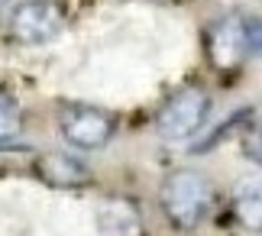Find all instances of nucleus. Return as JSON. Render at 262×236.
Returning a JSON list of instances; mask_svg holds the SVG:
<instances>
[{
	"label": "nucleus",
	"mask_w": 262,
	"mask_h": 236,
	"mask_svg": "<svg viewBox=\"0 0 262 236\" xmlns=\"http://www.w3.org/2000/svg\"><path fill=\"white\" fill-rule=\"evenodd\" d=\"M214 184H210L201 171H172L162 181L159 191V204H162L165 220L175 230H194L198 223L207 220V213L214 210Z\"/></svg>",
	"instance_id": "obj_1"
},
{
	"label": "nucleus",
	"mask_w": 262,
	"mask_h": 236,
	"mask_svg": "<svg viewBox=\"0 0 262 236\" xmlns=\"http://www.w3.org/2000/svg\"><path fill=\"white\" fill-rule=\"evenodd\" d=\"M68 26V13L58 0H23L10 13V36L19 46H46Z\"/></svg>",
	"instance_id": "obj_2"
},
{
	"label": "nucleus",
	"mask_w": 262,
	"mask_h": 236,
	"mask_svg": "<svg viewBox=\"0 0 262 236\" xmlns=\"http://www.w3.org/2000/svg\"><path fill=\"white\" fill-rule=\"evenodd\" d=\"M58 130H62L65 142L75 149H104L117 133V120L100 107L72 104L58 117Z\"/></svg>",
	"instance_id": "obj_3"
},
{
	"label": "nucleus",
	"mask_w": 262,
	"mask_h": 236,
	"mask_svg": "<svg viewBox=\"0 0 262 236\" xmlns=\"http://www.w3.org/2000/svg\"><path fill=\"white\" fill-rule=\"evenodd\" d=\"M210 114V97L201 88L178 91L172 100H165V107L156 117V130L165 139H188L204 126V120Z\"/></svg>",
	"instance_id": "obj_4"
},
{
	"label": "nucleus",
	"mask_w": 262,
	"mask_h": 236,
	"mask_svg": "<svg viewBox=\"0 0 262 236\" xmlns=\"http://www.w3.org/2000/svg\"><path fill=\"white\" fill-rule=\"evenodd\" d=\"M36 175L52 188H84V184H91V168L68 152H42L36 159Z\"/></svg>",
	"instance_id": "obj_5"
},
{
	"label": "nucleus",
	"mask_w": 262,
	"mask_h": 236,
	"mask_svg": "<svg viewBox=\"0 0 262 236\" xmlns=\"http://www.w3.org/2000/svg\"><path fill=\"white\" fill-rule=\"evenodd\" d=\"M97 227L104 236H139L143 217L129 198H107L97 207Z\"/></svg>",
	"instance_id": "obj_6"
},
{
	"label": "nucleus",
	"mask_w": 262,
	"mask_h": 236,
	"mask_svg": "<svg viewBox=\"0 0 262 236\" xmlns=\"http://www.w3.org/2000/svg\"><path fill=\"white\" fill-rule=\"evenodd\" d=\"M210 58L217 68H233L246 58V46H243V33H239V16L224 19L214 26L210 33Z\"/></svg>",
	"instance_id": "obj_7"
},
{
	"label": "nucleus",
	"mask_w": 262,
	"mask_h": 236,
	"mask_svg": "<svg viewBox=\"0 0 262 236\" xmlns=\"http://www.w3.org/2000/svg\"><path fill=\"white\" fill-rule=\"evenodd\" d=\"M233 217L243 230L262 233V178L239 181L233 191Z\"/></svg>",
	"instance_id": "obj_8"
},
{
	"label": "nucleus",
	"mask_w": 262,
	"mask_h": 236,
	"mask_svg": "<svg viewBox=\"0 0 262 236\" xmlns=\"http://www.w3.org/2000/svg\"><path fill=\"white\" fill-rule=\"evenodd\" d=\"M23 133V114H19L16 100L0 94V149H10Z\"/></svg>",
	"instance_id": "obj_9"
},
{
	"label": "nucleus",
	"mask_w": 262,
	"mask_h": 236,
	"mask_svg": "<svg viewBox=\"0 0 262 236\" xmlns=\"http://www.w3.org/2000/svg\"><path fill=\"white\" fill-rule=\"evenodd\" d=\"M239 33H243L246 55H262V16H239Z\"/></svg>",
	"instance_id": "obj_10"
},
{
	"label": "nucleus",
	"mask_w": 262,
	"mask_h": 236,
	"mask_svg": "<svg viewBox=\"0 0 262 236\" xmlns=\"http://www.w3.org/2000/svg\"><path fill=\"white\" fill-rule=\"evenodd\" d=\"M239 146H243V156H246L249 162L262 165V123H256V126H249V130L243 133Z\"/></svg>",
	"instance_id": "obj_11"
},
{
	"label": "nucleus",
	"mask_w": 262,
	"mask_h": 236,
	"mask_svg": "<svg viewBox=\"0 0 262 236\" xmlns=\"http://www.w3.org/2000/svg\"><path fill=\"white\" fill-rule=\"evenodd\" d=\"M4 4H7V0H0V7H4Z\"/></svg>",
	"instance_id": "obj_12"
}]
</instances>
